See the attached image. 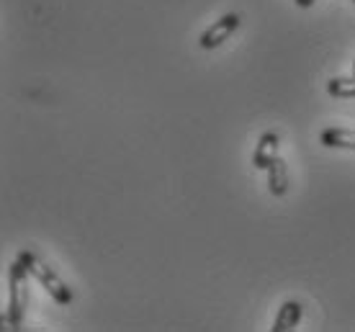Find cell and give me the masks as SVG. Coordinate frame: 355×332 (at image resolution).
I'll return each mask as SVG.
<instances>
[{
	"mask_svg": "<svg viewBox=\"0 0 355 332\" xmlns=\"http://www.w3.org/2000/svg\"><path fill=\"white\" fill-rule=\"evenodd\" d=\"M353 72H355V67H353Z\"/></svg>",
	"mask_w": 355,
	"mask_h": 332,
	"instance_id": "30bf717a",
	"label": "cell"
},
{
	"mask_svg": "<svg viewBox=\"0 0 355 332\" xmlns=\"http://www.w3.org/2000/svg\"><path fill=\"white\" fill-rule=\"evenodd\" d=\"M237 26H240V13H224L219 21H214L211 26L198 36V44H201V49H216L237 31Z\"/></svg>",
	"mask_w": 355,
	"mask_h": 332,
	"instance_id": "3957f363",
	"label": "cell"
},
{
	"mask_svg": "<svg viewBox=\"0 0 355 332\" xmlns=\"http://www.w3.org/2000/svg\"><path fill=\"white\" fill-rule=\"evenodd\" d=\"M268 191L278 198L286 196V191H288V165H286V160L281 155L268 168Z\"/></svg>",
	"mask_w": 355,
	"mask_h": 332,
	"instance_id": "8992f818",
	"label": "cell"
},
{
	"mask_svg": "<svg viewBox=\"0 0 355 332\" xmlns=\"http://www.w3.org/2000/svg\"><path fill=\"white\" fill-rule=\"evenodd\" d=\"M293 3H296L299 8H311V6H314V0H293Z\"/></svg>",
	"mask_w": 355,
	"mask_h": 332,
	"instance_id": "9c48e42d",
	"label": "cell"
},
{
	"mask_svg": "<svg viewBox=\"0 0 355 332\" xmlns=\"http://www.w3.org/2000/svg\"><path fill=\"white\" fill-rule=\"evenodd\" d=\"M18 261L26 265V270L31 273V279L39 283V286L44 288L46 294L57 302V304H62V306H67V304H72V291H70V286L64 283L57 273H54L49 265H46L44 261H39L34 252L31 250H24V252H18L16 255Z\"/></svg>",
	"mask_w": 355,
	"mask_h": 332,
	"instance_id": "7a4b0ae2",
	"label": "cell"
},
{
	"mask_svg": "<svg viewBox=\"0 0 355 332\" xmlns=\"http://www.w3.org/2000/svg\"><path fill=\"white\" fill-rule=\"evenodd\" d=\"M320 142L324 147H338V150H355V132L353 129H324L320 134Z\"/></svg>",
	"mask_w": 355,
	"mask_h": 332,
	"instance_id": "52a82bcc",
	"label": "cell"
},
{
	"mask_svg": "<svg viewBox=\"0 0 355 332\" xmlns=\"http://www.w3.org/2000/svg\"><path fill=\"white\" fill-rule=\"evenodd\" d=\"M353 3H355V0H353Z\"/></svg>",
	"mask_w": 355,
	"mask_h": 332,
	"instance_id": "8fae6325",
	"label": "cell"
},
{
	"mask_svg": "<svg viewBox=\"0 0 355 332\" xmlns=\"http://www.w3.org/2000/svg\"><path fill=\"white\" fill-rule=\"evenodd\" d=\"M278 134L275 132H266V134L260 137L258 144H255V152H252V165L258 168V171H268L270 168V162L278 157Z\"/></svg>",
	"mask_w": 355,
	"mask_h": 332,
	"instance_id": "5b68a950",
	"label": "cell"
},
{
	"mask_svg": "<svg viewBox=\"0 0 355 332\" xmlns=\"http://www.w3.org/2000/svg\"><path fill=\"white\" fill-rule=\"evenodd\" d=\"M28 273L26 265L18 261L10 263L8 268V309H6V315H3V322L8 330H21V324H24V315H26V283H28Z\"/></svg>",
	"mask_w": 355,
	"mask_h": 332,
	"instance_id": "6da1fadb",
	"label": "cell"
},
{
	"mask_svg": "<svg viewBox=\"0 0 355 332\" xmlns=\"http://www.w3.org/2000/svg\"><path fill=\"white\" fill-rule=\"evenodd\" d=\"M327 93L332 98H355V75L353 78H332L327 82Z\"/></svg>",
	"mask_w": 355,
	"mask_h": 332,
	"instance_id": "ba28073f",
	"label": "cell"
},
{
	"mask_svg": "<svg viewBox=\"0 0 355 332\" xmlns=\"http://www.w3.org/2000/svg\"><path fill=\"white\" fill-rule=\"evenodd\" d=\"M302 315H304L302 302H296V299H286L284 304H281V309H278V315H275L273 327H270V330H273V332L296 330V327H299V322H302Z\"/></svg>",
	"mask_w": 355,
	"mask_h": 332,
	"instance_id": "277c9868",
	"label": "cell"
}]
</instances>
